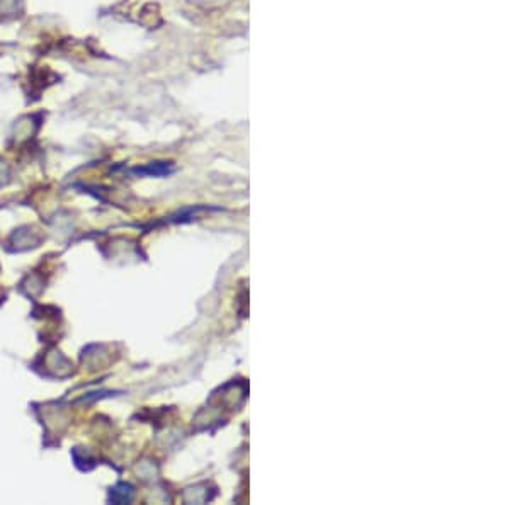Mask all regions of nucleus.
<instances>
[{"label":"nucleus","instance_id":"nucleus-1","mask_svg":"<svg viewBox=\"0 0 510 505\" xmlns=\"http://www.w3.org/2000/svg\"><path fill=\"white\" fill-rule=\"evenodd\" d=\"M131 499H133V489H131L130 485H126V483H119V485L114 486L113 492H111V500H113V502L124 504L130 502Z\"/></svg>","mask_w":510,"mask_h":505},{"label":"nucleus","instance_id":"nucleus-2","mask_svg":"<svg viewBox=\"0 0 510 505\" xmlns=\"http://www.w3.org/2000/svg\"><path fill=\"white\" fill-rule=\"evenodd\" d=\"M135 172H138V174H143V175H167V174H170V172H172V168H170L169 164L155 162V164H150V166H146V167L137 168Z\"/></svg>","mask_w":510,"mask_h":505}]
</instances>
